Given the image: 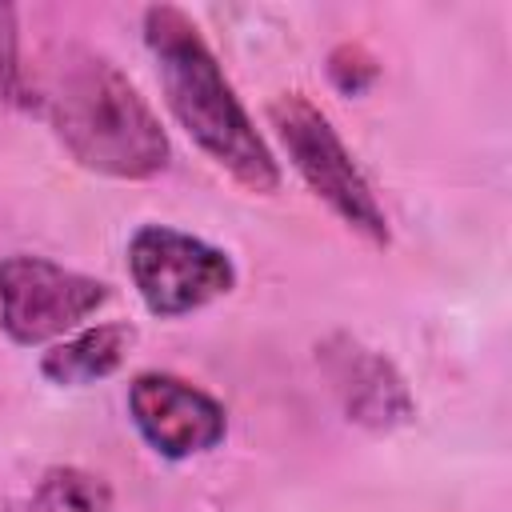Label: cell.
<instances>
[{"label": "cell", "instance_id": "1", "mask_svg": "<svg viewBox=\"0 0 512 512\" xmlns=\"http://www.w3.org/2000/svg\"><path fill=\"white\" fill-rule=\"evenodd\" d=\"M32 88V108L48 112L52 132L88 172L148 180L168 168V136L136 84L100 52L56 48Z\"/></svg>", "mask_w": 512, "mask_h": 512}, {"label": "cell", "instance_id": "9", "mask_svg": "<svg viewBox=\"0 0 512 512\" xmlns=\"http://www.w3.org/2000/svg\"><path fill=\"white\" fill-rule=\"evenodd\" d=\"M44 500L64 512H112V488L80 468H52L44 476Z\"/></svg>", "mask_w": 512, "mask_h": 512}, {"label": "cell", "instance_id": "10", "mask_svg": "<svg viewBox=\"0 0 512 512\" xmlns=\"http://www.w3.org/2000/svg\"><path fill=\"white\" fill-rule=\"evenodd\" d=\"M0 92L24 108H32V88H28V72L20 64L16 52V12L0 8Z\"/></svg>", "mask_w": 512, "mask_h": 512}, {"label": "cell", "instance_id": "11", "mask_svg": "<svg viewBox=\"0 0 512 512\" xmlns=\"http://www.w3.org/2000/svg\"><path fill=\"white\" fill-rule=\"evenodd\" d=\"M328 76L340 92H364L376 80V60L360 44H340L328 60Z\"/></svg>", "mask_w": 512, "mask_h": 512}, {"label": "cell", "instance_id": "2", "mask_svg": "<svg viewBox=\"0 0 512 512\" xmlns=\"http://www.w3.org/2000/svg\"><path fill=\"white\" fill-rule=\"evenodd\" d=\"M144 44L160 68L164 100L192 144L248 192H276L280 168L216 64L196 20L176 4L144 8Z\"/></svg>", "mask_w": 512, "mask_h": 512}, {"label": "cell", "instance_id": "6", "mask_svg": "<svg viewBox=\"0 0 512 512\" xmlns=\"http://www.w3.org/2000/svg\"><path fill=\"white\" fill-rule=\"evenodd\" d=\"M128 416L144 444L164 460L212 452L228 432L224 404L172 372H140L128 384Z\"/></svg>", "mask_w": 512, "mask_h": 512}, {"label": "cell", "instance_id": "3", "mask_svg": "<svg viewBox=\"0 0 512 512\" xmlns=\"http://www.w3.org/2000/svg\"><path fill=\"white\" fill-rule=\"evenodd\" d=\"M268 120L292 160V168L300 172V180L368 244L384 248L388 244V216L368 184V176L360 172V164L352 160V152L344 148V140L336 136L332 120L304 96V92H284L268 104Z\"/></svg>", "mask_w": 512, "mask_h": 512}, {"label": "cell", "instance_id": "8", "mask_svg": "<svg viewBox=\"0 0 512 512\" xmlns=\"http://www.w3.org/2000/svg\"><path fill=\"white\" fill-rule=\"evenodd\" d=\"M136 344V328L132 324H96V328H80L72 332L68 340L52 344L44 356H40V376L48 384H60V388H84V384H96L104 376H112L128 348Z\"/></svg>", "mask_w": 512, "mask_h": 512}, {"label": "cell", "instance_id": "5", "mask_svg": "<svg viewBox=\"0 0 512 512\" xmlns=\"http://www.w3.org/2000/svg\"><path fill=\"white\" fill-rule=\"evenodd\" d=\"M108 284L72 272L48 256H0V328L16 344H44L76 332L96 308L108 304Z\"/></svg>", "mask_w": 512, "mask_h": 512}, {"label": "cell", "instance_id": "4", "mask_svg": "<svg viewBox=\"0 0 512 512\" xmlns=\"http://www.w3.org/2000/svg\"><path fill=\"white\" fill-rule=\"evenodd\" d=\"M128 272L144 308L160 320L188 316L232 292L236 268L224 248L168 224H144L128 240Z\"/></svg>", "mask_w": 512, "mask_h": 512}, {"label": "cell", "instance_id": "7", "mask_svg": "<svg viewBox=\"0 0 512 512\" xmlns=\"http://www.w3.org/2000/svg\"><path fill=\"white\" fill-rule=\"evenodd\" d=\"M316 364L328 376V388L336 392L352 424L372 432H392L416 416V400L404 376L396 372V364L384 352L360 344L356 336L336 332L324 344H316Z\"/></svg>", "mask_w": 512, "mask_h": 512}]
</instances>
